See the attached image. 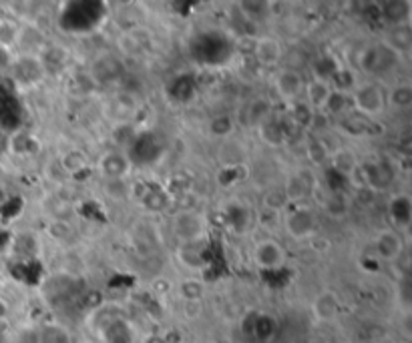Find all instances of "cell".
Listing matches in <instances>:
<instances>
[{"mask_svg": "<svg viewBox=\"0 0 412 343\" xmlns=\"http://www.w3.org/2000/svg\"><path fill=\"white\" fill-rule=\"evenodd\" d=\"M173 231H175V235H177L183 243L203 241L205 219H203L199 213H195V211H181V213L175 215Z\"/></svg>", "mask_w": 412, "mask_h": 343, "instance_id": "cell-1", "label": "cell"}, {"mask_svg": "<svg viewBox=\"0 0 412 343\" xmlns=\"http://www.w3.org/2000/svg\"><path fill=\"white\" fill-rule=\"evenodd\" d=\"M352 104L362 115H378L387 107V97L380 87L362 85V87H356V91L352 95Z\"/></svg>", "mask_w": 412, "mask_h": 343, "instance_id": "cell-2", "label": "cell"}, {"mask_svg": "<svg viewBox=\"0 0 412 343\" xmlns=\"http://www.w3.org/2000/svg\"><path fill=\"white\" fill-rule=\"evenodd\" d=\"M254 259L262 269H280L286 263V251L274 239H264L254 249Z\"/></svg>", "mask_w": 412, "mask_h": 343, "instance_id": "cell-3", "label": "cell"}, {"mask_svg": "<svg viewBox=\"0 0 412 343\" xmlns=\"http://www.w3.org/2000/svg\"><path fill=\"white\" fill-rule=\"evenodd\" d=\"M286 229L291 237L296 239H308L312 237L318 229V223H316L314 213L308 209V207H298L293 209L288 219H286Z\"/></svg>", "mask_w": 412, "mask_h": 343, "instance_id": "cell-4", "label": "cell"}, {"mask_svg": "<svg viewBox=\"0 0 412 343\" xmlns=\"http://www.w3.org/2000/svg\"><path fill=\"white\" fill-rule=\"evenodd\" d=\"M374 249L384 261H396L404 251V241L396 229H384L374 237Z\"/></svg>", "mask_w": 412, "mask_h": 343, "instance_id": "cell-5", "label": "cell"}, {"mask_svg": "<svg viewBox=\"0 0 412 343\" xmlns=\"http://www.w3.org/2000/svg\"><path fill=\"white\" fill-rule=\"evenodd\" d=\"M304 89H306V82L302 78V73H298V71L284 69L276 78V91H278L280 97L286 98V100L298 98L304 93Z\"/></svg>", "mask_w": 412, "mask_h": 343, "instance_id": "cell-6", "label": "cell"}, {"mask_svg": "<svg viewBox=\"0 0 412 343\" xmlns=\"http://www.w3.org/2000/svg\"><path fill=\"white\" fill-rule=\"evenodd\" d=\"M396 52L394 49H390L388 45H382V47H370V49L364 50L362 60V69L366 73H378V71H384L388 65H392V60L388 58H394Z\"/></svg>", "mask_w": 412, "mask_h": 343, "instance_id": "cell-7", "label": "cell"}, {"mask_svg": "<svg viewBox=\"0 0 412 343\" xmlns=\"http://www.w3.org/2000/svg\"><path fill=\"white\" fill-rule=\"evenodd\" d=\"M254 54L258 58L260 65L264 67H276L278 63H282V56H284V47L278 38L274 36H264L256 43V49Z\"/></svg>", "mask_w": 412, "mask_h": 343, "instance_id": "cell-8", "label": "cell"}, {"mask_svg": "<svg viewBox=\"0 0 412 343\" xmlns=\"http://www.w3.org/2000/svg\"><path fill=\"white\" fill-rule=\"evenodd\" d=\"M312 313L318 321L326 323V321H332V319L338 318L340 313V301L336 295L332 291H322L314 299L312 303Z\"/></svg>", "mask_w": 412, "mask_h": 343, "instance_id": "cell-9", "label": "cell"}, {"mask_svg": "<svg viewBox=\"0 0 412 343\" xmlns=\"http://www.w3.org/2000/svg\"><path fill=\"white\" fill-rule=\"evenodd\" d=\"M332 91H334V89H332L324 78H314V80H310V82L306 85V89H304L310 107L316 109V111H324V109H326V102H328V98L332 95Z\"/></svg>", "mask_w": 412, "mask_h": 343, "instance_id": "cell-10", "label": "cell"}, {"mask_svg": "<svg viewBox=\"0 0 412 343\" xmlns=\"http://www.w3.org/2000/svg\"><path fill=\"white\" fill-rule=\"evenodd\" d=\"M269 119V102L264 98H254L245 109H243V121L249 126H262Z\"/></svg>", "mask_w": 412, "mask_h": 343, "instance_id": "cell-11", "label": "cell"}, {"mask_svg": "<svg viewBox=\"0 0 412 343\" xmlns=\"http://www.w3.org/2000/svg\"><path fill=\"white\" fill-rule=\"evenodd\" d=\"M101 171L107 179H123L129 171V161L119 153H109L101 159Z\"/></svg>", "mask_w": 412, "mask_h": 343, "instance_id": "cell-12", "label": "cell"}, {"mask_svg": "<svg viewBox=\"0 0 412 343\" xmlns=\"http://www.w3.org/2000/svg\"><path fill=\"white\" fill-rule=\"evenodd\" d=\"M179 259L185 267L189 269H201L205 263V251H203V241H192L183 243L179 251Z\"/></svg>", "mask_w": 412, "mask_h": 343, "instance_id": "cell-13", "label": "cell"}, {"mask_svg": "<svg viewBox=\"0 0 412 343\" xmlns=\"http://www.w3.org/2000/svg\"><path fill=\"white\" fill-rule=\"evenodd\" d=\"M390 215L394 217L396 225L400 227H406L409 221H411V201L406 195L396 197L390 205Z\"/></svg>", "mask_w": 412, "mask_h": 343, "instance_id": "cell-14", "label": "cell"}, {"mask_svg": "<svg viewBox=\"0 0 412 343\" xmlns=\"http://www.w3.org/2000/svg\"><path fill=\"white\" fill-rule=\"evenodd\" d=\"M308 181H306V177L304 175H293L288 179V183H286V187L282 189L286 197H288V201H298V199H304L306 193H308Z\"/></svg>", "mask_w": 412, "mask_h": 343, "instance_id": "cell-15", "label": "cell"}, {"mask_svg": "<svg viewBox=\"0 0 412 343\" xmlns=\"http://www.w3.org/2000/svg\"><path fill=\"white\" fill-rule=\"evenodd\" d=\"M103 191H105V195L113 199V201H123V199L129 197L131 189H129V185L123 179H105L103 181Z\"/></svg>", "mask_w": 412, "mask_h": 343, "instance_id": "cell-16", "label": "cell"}, {"mask_svg": "<svg viewBox=\"0 0 412 343\" xmlns=\"http://www.w3.org/2000/svg\"><path fill=\"white\" fill-rule=\"evenodd\" d=\"M260 131H262V135H264V141L269 143V145H282V143H284L286 133H284V129H282V124L280 123L267 119L266 123L260 126Z\"/></svg>", "mask_w": 412, "mask_h": 343, "instance_id": "cell-17", "label": "cell"}, {"mask_svg": "<svg viewBox=\"0 0 412 343\" xmlns=\"http://www.w3.org/2000/svg\"><path fill=\"white\" fill-rule=\"evenodd\" d=\"M288 203H290V201H288V197H286V193H284L282 189H271V191H267L266 197H264V205H266L269 211H274V213L282 211Z\"/></svg>", "mask_w": 412, "mask_h": 343, "instance_id": "cell-18", "label": "cell"}, {"mask_svg": "<svg viewBox=\"0 0 412 343\" xmlns=\"http://www.w3.org/2000/svg\"><path fill=\"white\" fill-rule=\"evenodd\" d=\"M390 102H392L394 107H398V109H409L412 102L411 87L402 85V87H396V89H392V93H390Z\"/></svg>", "mask_w": 412, "mask_h": 343, "instance_id": "cell-19", "label": "cell"}, {"mask_svg": "<svg viewBox=\"0 0 412 343\" xmlns=\"http://www.w3.org/2000/svg\"><path fill=\"white\" fill-rule=\"evenodd\" d=\"M10 316V305H8V301L6 299H2L0 297V321H4V319Z\"/></svg>", "mask_w": 412, "mask_h": 343, "instance_id": "cell-20", "label": "cell"}, {"mask_svg": "<svg viewBox=\"0 0 412 343\" xmlns=\"http://www.w3.org/2000/svg\"><path fill=\"white\" fill-rule=\"evenodd\" d=\"M2 199H4V193H2V191H0V203H2Z\"/></svg>", "mask_w": 412, "mask_h": 343, "instance_id": "cell-21", "label": "cell"}]
</instances>
